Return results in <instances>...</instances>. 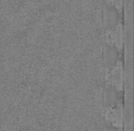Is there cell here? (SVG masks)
Returning <instances> with one entry per match:
<instances>
[{
	"label": "cell",
	"mask_w": 134,
	"mask_h": 131,
	"mask_svg": "<svg viewBox=\"0 0 134 131\" xmlns=\"http://www.w3.org/2000/svg\"><path fill=\"white\" fill-rule=\"evenodd\" d=\"M112 5H114L117 9L121 10L122 6V0H112Z\"/></svg>",
	"instance_id": "6da1fadb"
}]
</instances>
